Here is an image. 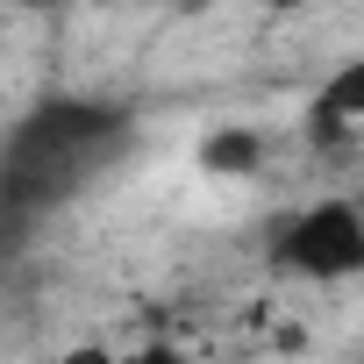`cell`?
Here are the masks:
<instances>
[{"instance_id":"1","label":"cell","mask_w":364,"mask_h":364,"mask_svg":"<svg viewBox=\"0 0 364 364\" xmlns=\"http://www.w3.org/2000/svg\"><path fill=\"white\" fill-rule=\"evenodd\" d=\"M136 143V114L114 107V100H43L29 107L15 129H8V157H0V200H8L15 229L36 222L43 208L72 200L79 186H93V178L107 164H122Z\"/></svg>"},{"instance_id":"2","label":"cell","mask_w":364,"mask_h":364,"mask_svg":"<svg viewBox=\"0 0 364 364\" xmlns=\"http://www.w3.org/2000/svg\"><path fill=\"white\" fill-rule=\"evenodd\" d=\"M272 264L293 279H350L364 272V208L357 200H314L272 236Z\"/></svg>"},{"instance_id":"3","label":"cell","mask_w":364,"mask_h":364,"mask_svg":"<svg viewBox=\"0 0 364 364\" xmlns=\"http://www.w3.org/2000/svg\"><path fill=\"white\" fill-rule=\"evenodd\" d=\"M350 129H364V58L336 65V72L314 86V100H307V136H314L321 150H336Z\"/></svg>"},{"instance_id":"4","label":"cell","mask_w":364,"mask_h":364,"mask_svg":"<svg viewBox=\"0 0 364 364\" xmlns=\"http://www.w3.org/2000/svg\"><path fill=\"white\" fill-rule=\"evenodd\" d=\"M257 164H264V136L257 129H215L200 143V171H215V178H250Z\"/></svg>"},{"instance_id":"5","label":"cell","mask_w":364,"mask_h":364,"mask_svg":"<svg viewBox=\"0 0 364 364\" xmlns=\"http://www.w3.org/2000/svg\"><path fill=\"white\" fill-rule=\"evenodd\" d=\"M129 364H200V357L178 343H143V350H129Z\"/></svg>"},{"instance_id":"6","label":"cell","mask_w":364,"mask_h":364,"mask_svg":"<svg viewBox=\"0 0 364 364\" xmlns=\"http://www.w3.org/2000/svg\"><path fill=\"white\" fill-rule=\"evenodd\" d=\"M58 364H129V357H114L107 343H72V350H65Z\"/></svg>"},{"instance_id":"7","label":"cell","mask_w":364,"mask_h":364,"mask_svg":"<svg viewBox=\"0 0 364 364\" xmlns=\"http://www.w3.org/2000/svg\"><path fill=\"white\" fill-rule=\"evenodd\" d=\"M272 8H279V15H286V8H314V0H272Z\"/></svg>"},{"instance_id":"8","label":"cell","mask_w":364,"mask_h":364,"mask_svg":"<svg viewBox=\"0 0 364 364\" xmlns=\"http://www.w3.org/2000/svg\"><path fill=\"white\" fill-rule=\"evenodd\" d=\"M100 8H136V0H100Z\"/></svg>"}]
</instances>
